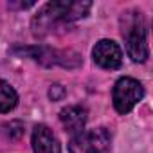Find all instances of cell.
Returning <instances> with one entry per match:
<instances>
[{
    "mask_svg": "<svg viewBox=\"0 0 153 153\" xmlns=\"http://www.w3.org/2000/svg\"><path fill=\"white\" fill-rule=\"evenodd\" d=\"M90 6V2H65V0L49 2L33 18V33L36 36H45L56 25H63L87 16Z\"/></svg>",
    "mask_w": 153,
    "mask_h": 153,
    "instance_id": "1",
    "label": "cell"
},
{
    "mask_svg": "<svg viewBox=\"0 0 153 153\" xmlns=\"http://www.w3.org/2000/svg\"><path fill=\"white\" fill-rule=\"evenodd\" d=\"M121 33L126 43V52L128 56L142 63L149 56V47H148V25L140 11H128L121 18Z\"/></svg>",
    "mask_w": 153,
    "mask_h": 153,
    "instance_id": "2",
    "label": "cell"
},
{
    "mask_svg": "<svg viewBox=\"0 0 153 153\" xmlns=\"http://www.w3.org/2000/svg\"><path fill=\"white\" fill-rule=\"evenodd\" d=\"M112 137L106 128H94L83 130L72 135L68 142L70 153H106L110 149Z\"/></svg>",
    "mask_w": 153,
    "mask_h": 153,
    "instance_id": "3",
    "label": "cell"
},
{
    "mask_svg": "<svg viewBox=\"0 0 153 153\" xmlns=\"http://www.w3.org/2000/svg\"><path fill=\"white\" fill-rule=\"evenodd\" d=\"M144 88L133 78H121L114 87V106L119 114H128L142 99Z\"/></svg>",
    "mask_w": 153,
    "mask_h": 153,
    "instance_id": "4",
    "label": "cell"
},
{
    "mask_svg": "<svg viewBox=\"0 0 153 153\" xmlns=\"http://www.w3.org/2000/svg\"><path fill=\"white\" fill-rule=\"evenodd\" d=\"M94 63L106 70H115L123 65V51L114 40H101L92 49Z\"/></svg>",
    "mask_w": 153,
    "mask_h": 153,
    "instance_id": "5",
    "label": "cell"
},
{
    "mask_svg": "<svg viewBox=\"0 0 153 153\" xmlns=\"http://www.w3.org/2000/svg\"><path fill=\"white\" fill-rule=\"evenodd\" d=\"M87 119H88V114H87V108L79 106V105H72V106H67L59 112V121L63 124V128L76 135L85 130V124H87Z\"/></svg>",
    "mask_w": 153,
    "mask_h": 153,
    "instance_id": "6",
    "label": "cell"
},
{
    "mask_svg": "<svg viewBox=\"0 0 153 153\" xmlns=\"http://www.w3.org/2000/svg\"><path fill=\"white\" fill-rule=\"evenodd\" d=\"M33 151L34 153H59V142L51 128L45 124H38L33 130Z\"/></svg>",
    "mask_w": 153,
    "mask_h": 153,
    "instance_id": "7",
    "label": "cell"
},
{
    "mask_svg": "<svg viewBox=\"0 0 153 153\" xmlns=\"http://www.w3.org/2000/svg\"><path fill=\"white\" fill-rule=\"evenodd\" d=\"M18 103L16 90L4 79H0V114L11 112Z\"/></svg>",
    "mask_w": 153,
    "mask_h": 153,
    "instance_id": "8",
    "label": "cell"
},
{
    "mask_svg": "<svg viewBox=\"0 0 153 153\" xmlns=\"http://www.w3.org/2000/svg\"><path fill=\"white\" fill-rule=\"evenodd\" d=\"M63 96H65V88H63L61 85H52V87H51V90H49V97H51L52 101H59Z\"/></svg>",
    "mask_w": 153,
    "mask_h": 153,
    "instance_id": "9",
    "label": "cell"
}]
</instances>
